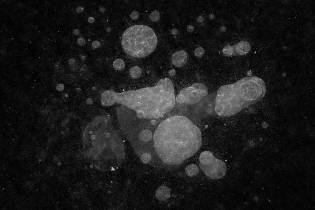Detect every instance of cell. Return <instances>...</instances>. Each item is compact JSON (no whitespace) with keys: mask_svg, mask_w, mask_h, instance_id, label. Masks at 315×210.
<instances>
[{"mask_svg":"<svg viewBox=\"0 0 315 210\" xmlns=\"http://www.w3.org/2000/svg\"><path fill=\"white\" fill-rule=\"evenodd\" d=\"M80 31L78 29H75L73 31V33L74 35H78L80 34Z\"/></svg>","mask_w":315,"mask_h":210,"instance_id":"cell-31","label":"cell"},{"mask_svg":"<svg viewBox=\"0 0 315 210\" xmlns=\"http://www.w3.org/2000/svg\"><path fill=\"white\" fill-rule=\"evenodd\" d=\"M55 69L60 73H63V70L62 66L60 65L59 63L57 62L55 63Z\"/></svg>","mask_w":315,"mask_h":210,"instance_id":"cell-24","label":"cell"},{"mask_svg":"<svg viewBox=\"0 0 315 210\" xmlns=\"http://www.w3.org/2000/svg\"><path fill=\"white\" fill-rule=\"evenodd\" d=\"M208 95V90L206 86L197 83L181 90L176 100L180 104L193 105L202 101Z\"/></svg>","mask_w":315,"mask_h":210,"instance_id":"cell-7","label":"cell"},{"mask_svg":"<svg viewBox=\"0 0 315 210\" xmlns=\"http://www.w3.org/2000/svg\"><path fill=\"white\" fill-rule=\"evenodd\" d=\"M91 72L85 65H83L79 72V75L80 78L84 80L90 79L91 76Z\"/></svg>","mask_w":315,"mask_h":210,"instance_id":"cell-13","label":"cell"},{"mask_svg":"<svg viewBox=\"0 0 315 210\" xmlns=\"http://www.w3.org/2000/svg\"><path fill=\"white\" fill-rule=\"evenodd\" d=\"M239 81L231 84L222 86L217 91L215 111L221 117L233 116L249 105L241 98L239 91Z\"/></svg>","mask_w":315,"mask_h":210,"instance_id":"cell-4","label":"cell"},{"mask_svg":"<svg viewBox=\"0 0 315 210\" xmlns=\"http://www.w3.org/2000/svg\"><path fill=\"white\" fill-rule=\"evenodd\" d=\"M158 43L154 31L146 25L130 27L122 36L121 45L124 52L130 56L144 58L153 52Z\"/></svg>","mask_w":315,"mask_h":210,"instance_id":"cell-3","label":"cell"},{"mask_svg":"<svg viewBox=\"0 0 315 210\" xmlns=\"http://www.w3.org/2000/svg\"><path fill=\"white\" fill-rule=\"evenodd\" d=\"M199 161L201 170L210 179H220L226 175L227 167L225 163L215 157L211 152H202Z\"/></svg>","mask_w":315,"mask_h":210,"instance_id":"cell-6","label":"cell"},{"mask_svg":"<svg viewBox=\"0 0 315 210\" xmlns=\"http://www.w3.org/2000/svg\"><path fill=\"white\" fill-rule=\"evenodd\" d=\"M116 94V103L132 109L140 119L161 118L175 103L174 86L168 77L160 80L153 86Z\"/></svg>","mask_w":315,"mask_h":210,"instance_id":"cell-2","label":"cell"},{"mask_svg":"<svg viewBox=\"0 0 315 210\" xmlns=\"http://www.w3.org/2000/svg\"><path fill=\"white\" fill-rule=\"evenodd\" d=\"M205 50L203 48L199 47L196 48L194 51L195 56L197 57H201L204 54Z\"/></svg>","mask_w":315,"mask_h":210,"instance_id":"cell-20","label":"cell"},{"mask_svg":"<svg viewBox=\"0 0 315 210\" xmlns=\"http://www.w3.org/2000/svg\"><path fill=\"white\" fill-rule=\"evenodd\" d=\"M86 43V41L85 39L83 37L78 38L77 40V44L80 46H83Z\"/></svg>","mask_w":315,"mask_h":210,"instance_id":"cell-21","label":"cell"},{"mask_svg":"<svg viewBox=\"0 0 315 210\" xmlns=\"http://www.w3.org/2000/svg\"><path fill=\"white\" fill-rule=\"evenodd\" d=\"M56 88L59 92H61L64 89V85L62 84H58L56 86Z\"/></svg>","mask_w":315,"mask_h":210,"instance_id":"cell-25","label":"cell"},{"mask_svg":"<svg viewBox=\"0 0 315 210\" xmlns=\"http://www.w3.org/2000/svg\"><path fill=\"white\" fill-rule=\"evenodd\" d=\"M139 16V13L138 12L134 11L131 13L130 17L132 19L136 20L138 19Z\"/></svg>","mask_w":315,"mask_h":210,"instance_id":"cell-22","label":"cell"},{"mask_svg":"<svg viewBox=\"0 0 315 210\" xmlns=\"http://www.w3.org/2000/svg\"><path fill=\"white\" fill-rule=\"evenodd\" d=\"M76 79L75 76L72 74L66 75L64 76V80L65 83L68 84H70L73 83Z\"/></svg>","mask_w":315,"mask_h":210,"instance_id":"cell-18","label":"cell"},{"mask_svg":"<svg viewBox=\"0 0 315 210\" xmlns=\"http://www.w3.org/2000/svg\"><path fill=\"white\" fill-rule=\"evenodd\" d=\"M187 30L189 32H192L194 31V27L192 25H189L187 27Z\"/></svg>","mask_w":315,"mask_h":210,"instance_id":"cell-28","label":"cell"},{"mask_svg":"<svg viewBox=\"0 0 315 210\" xmlns=\"http://www.w3.org/2000/svg\"><path fill=\"white\" fill-rule=\"evenodd\" d=\"M169 75L171 76H173L176 74V71L174 70H171L169 71Z\"/></svg>","mask_w":315,"mask_h":210,"instance_id":"cell-30","label":"cell"},{"mask_svg":"<svg viewBox=\"0 0 315 210\" xmlns=\"http://www.w3.org/2000/svg\"><path fill=\"white\" fill-rule=\"evenodd\" d=\"M95 21L94 18L92 17H90L88 18V22L90 24H92Z\"/></svg>","mask_w":315,"mask_h":210,"instance_id":"cell-29","label":"cell"},{"mask_svg":"<svg viewBox=\"0 0 315 210\" xmlns=\"http://www.w3.org/2000/svg\"><path fill=\"white\" fill-rule=\"evenodd\" d=\"M187 57V53L184 50H182L173 54L171 57V60L175 67L180 68L186 64Z\"/></svg>","mask_w":315,"mask_h":210,"instance_id":"cell-8","label":"cell"},{"mask_svg":"<svg viewBox=\"0 0 315 210\" xmlns=\"http://www.w3.org/2000/svg\"><path fill=\"white\" fill-rule=\"evenodd\" d=\"M140 157V160L143 164L151 165V162H152V158L150 155L149 154L145 153L142 154Z\"/></svg>","mask_w":315,"mask_h":210,"instance_id":"cell-16","label":"cell"},{"mask_svg":"<svg viewBox=\"0 0 315 210\" xmlns=\"http://www.w3.org/2000/svg\"><path fill=\"white\" fill-rule=\"evenodd\" d=\"M142 73L141 68L138 66L133 67L129 70L130 75L134 79H136L140 77L141 76Z\"/></svg>","mask_w":315,"mask_h":210,"instance_id":"cell-14","label":"cell"},{"mask_svg":"<svg viewBox=\"0 0 315 210\" xmlns=\"http://www.w3.org/2000/svg\"><path fill=\"white\" fill-rule=\"evenodd\" d=\"M100 43L98 41H94L92 43V48L94 49L98 48L100 47Z\"/></svg>","mask_w":315,"mask_h":210,"instance_id":"cell-23","label":"cell"},{"mask_svg":"<svg viewBox=\"0 0 315 210\" xmlns=\"http://www.w3.org/2000/svg\"><path fill=\"white\" fill-rule=\"evenodd\" d=\"M158 157L165 165H179L195 154L202 144L200 130L186 117L175 116L161 122L153 137Z\"/></svg>","mask_w":315,"mask_h":210,"instance_id":"cell-1","label":"cell"},{"mask_svg":"<svg viewBox=\"0 0 315 210\" xmlns=\"http://www.w3.org/2000/svg\"><path fill=\"white\" fill-rule=\"evenodd\" d=\"M178 30L176 29H174L171 31V33L174 35L177 34L178 33Z\"/></svg>","mask_w":315,"mask_h":210,"instance_id":"cell-32","label":"cell"},{"mask_svg":"<svg viewBox=\"0 0 315 210\" xmlns=\"http://www.w3.org/2000/svg\"><path fill=\"white\" fill-rule=\"evenodd\" d=\"M150 19L153 22H157L160 20V13L157 10L152 12L150 15Z\"/></svg>","mask_w":315,"mask_h":210,"instance_id":"cell-19","label":"cell"},{"mask_svg":"<svg viewBox=\"0 0 315 210\" xmlns=\"http://www.w3.org/2000/svg\"><path fill=\"white\" fill-rule=\"evenodd\" d=\"M265 82L259 77H250L239 80V91L241 98L249 104L256 102L265 94Z\"/></svg>","mask_w":315,"mask_h":210,"instance_id":"cell-5","label":"cell"},{"mask_svg":"<svg viewBox=\"0 0 315 210\" xmlns=\"http://www.w3.org/2000/svg\"><path fill=\"white\" fill-rule=\"evenodd\" d=\"M171 190L168 187L161 186L157 189L155 193L156 198L160 201H165L170 197Z\"/></svg>","mask_w":315,"mask_h":210,"instance_id":"cell-11","label":"cell"},{"mask_svg":"<svg viewBox=\"0 0 315 210\" xmlns=\"http://www.w3.org/2000/svg\"><path fill=\"white\" fill-rule=\"evenodd\" d=\"M222 52L225 56H231L233 55L234 54V49L233 47L228 45L223 49Z\"/></svg>","mask_w":315,"mask_h":210,"instance_id":"cell-17","label":"cell"},{"mask_svg":"<svg viewBox=\"0 0 315 210\" xmlns=\"http://www.w3.org/2000/svg\"><path fill=\"white\" fill-rule=\"evenodd\" d=\"M199 168L195 164L187 166L185 169V172L186 175L190 177H193L196 176L198 173Z\"/></svg>","mask_w":315,"mask_h":210,"instance_id":"cell-12","label":"cell"},{"mask_svg":"<svg viewBox=\"0 0 315 210\" xmlns=\"http://www.w3.org/2000/svg\"><path fill=\"white\" fill-rule=\"evenodd\" d=\"M76 63V62L75 59H74V58H71L69 59L68 61V65L69 66H72L75 64Z\"/></svg>","mask_w":315,"mask_h":210,"instance_id":"cell-26","label":"cell"},{"mask_svg":"<svg viewBox=\"0 0 315 210\" xmlns=\"http://www.w3.org/2000/svg\"><path fill=\"white\" fill-rule=\"evenodd\" d=\"M113 67L115 70H122L124 69L125 67V63L121 58L117 59L113 62Z\"/></svg>","mask_w":315,"mask_h":210,"instance_id":"cell-15","label":"cell"},{"mask_svg":"<svg viewBox=\"0 0 315 210\" xmlns=\"http://www.w3.org/2000/svg\"><path fill=\"white\" fill-rule=\"evenodd\" d=\"M220 30L222 32H224L226 31V27H220Z\"/></svg>","mask_w":315,"mask_h":210,"instance_id":"cell-33","label":"cell"},{"mask_svg":"<svg viewBox=\"0 0 315 210\" xmlns=\"http://www.w3.org/2000/svg\"><path fill=\"white\" fill-rule=\"evenodd\" d=\"M117 99L116 93L112 90H106L101 95V103L104 106L109 107L112 106L116 103Z\"/></svg>","mask_w":315,"mask_h":210,"instance_id":"cell-9","label":"cell"},{"mask_svg":"<svg viewBox=\"0 0 315 210\" xmlns=\"http://www.w3.org/2000/svg\"><path fill=\"white\" fill-rule=\"evenodd\" d=\"M76 11L78 13H81L84 11V8L81 7H78L76 9Z\"/></svg>","mask_w":315,"mask_h":210,"instance_id":"cell-27","label":"cell"},{"mask_svg":"<svg viewBox=\"0 0 315 210\" xmlns=\"http://www.w3.org/2000/svg\"><path fill=\"white\" fill-rule=\"evenodd\" d=\"M235 52L239 56H244L248 53L251 49L250 43L245 41H241L233 47Z\"/></svg>","mask_w":315,"mask_h":210,"instance_id":"cell-10","label":"cell"}]
</instances>
